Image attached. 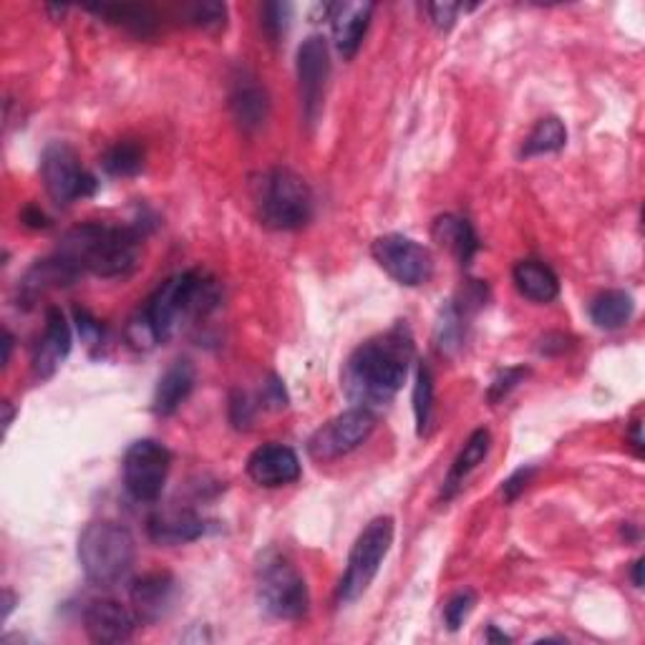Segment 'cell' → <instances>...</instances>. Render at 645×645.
Listing matches in <instances>:
<instances>
[{
    "label": "cell",
    "instance_id": "d6986e66",
    "mask_svg": "<svg viewBox=\"0 0 645 645\" xmlns=\"http://www.w3.org/2000/svg\"><path fill=\"white\" fill-rule=\"evenodd\" d=\"M146 532L156 545H187V542H195L205 534V520L192 510L170 506V510L152 514Z\"/></svg>",
    "mask_w": 645,
    "mask_h": 645
},
{
    "label": "cell",
    "instance_id": "b9f144b4",
    "mask_svg": "<svg viewBox=\"0 0 645 645\" xmlns=\"http://www.w3.org/2000/svg\"><path fill=\"white\" fill-rule=\"evenodd\" d=\"M13 605H16V595L11 593V590H6V593H3V617L11 615Z\"/></svg>",
    "mask_w": 645,
    "mask_h": 645
},
{
    "label": "cell",
    "instance_id": "9c48e42d",
    "mask_svg": "<svg viewBox=\"0 0 645 645\" xmlns=\"http://www.w3.org/2000/svg\"><path fill=\"white\" fill-rule=\"evenodd\" d=\"M170 449L154 439L134 441L124 454V487L136 502H156L170 477Z\"/></svg>",
    "mask_w": 645,
    "mask_h": 645
},
{
    "label": "cell",
    "instance_id": "60d3db41",
    "mask_svg": "<svg viewBox=\"0 0 645 645\" xmlns=\"http://www.w3.org/2000/svg\"><path fill=\"white\" fill-rule=\"evenodd\" d=\"M16 417V411L11 407V401H3V431L11 429V421Z\"/></svg>",
    "mask_w": 645,
    "mask_h": 645
},
{
    "label": "cell",
    "instance_id": "ba28073f",
    "mask_svg": "<svg viewBox=\"0 0 645 645\" xmlns=\"http://www.w3.org/2000/svg\"><path fill=\"white\" fill-rule=\"evenodd\" d=\"M41 177L51 199L63 207L76 199L91 197L99 187L96 177L89 170H84L79 154L63 142H53L45 146L41 156Z\"/></svg>",
    "mask_w": 645,
    "mask_h": 645
},
{
    "label": "cell",
    "instance_id": "8d00e7d4",
    "mask_svg": "<svg viewBox=\"0 0 645 645\" xmlns=\"http://www.w3.org/2000/svg\"><path fill=\"white\" fill-rule=\"evenodd\" d=\"M76 328H79L81 338H84L89 346H94V344H99V340H101V326H99V320L91 318L86 310H76Z\"/></svg>",
    "mask_w": 645,
    "mask_h": 645
},
{
    "label": "cell",
    "instance_id": "5b68a950",
    "mask_svg": "<svg viewBox=\"0 0 645 645\" xmlns=\"http://www.w3.org/2000/svg\"><path fill=\"white\" fill-rule=\"evenodd\" d=\"M260 219L273 229H300L313 217V192L308 182L290 170H270L253 184Z\"/></svg>",
    "mask_w": 645,
    "mask_h": 645
},
{
    "label": "cell",
    "instance_id": "7c38bea8",
    "mask_svg": "<svg viewBox=\"0 0 645 645\" xmlns=\"http://www.w3.org/2000/svg\"><path fill=\"white\" fill-rule=\"evenodd\" d=\"M330 76V51L322 35H308L298 49V84L303 114L308 124H316L322 112V99Z\"/></svg>",
    "mask_w": 645,
    "mask_h": 645
},
{
    "label": "cell",
    "instance_id": "74e56055",
    "mask_svg": "<svg viewBox=\"0 0 645 645\" xmlns=\"http://www.w3.org/2000/svg\"><path fill=\"white\" fill-rule=\"evenodd\" d=\"M263 399L267 401V407H273V409H285V407H288V396H285V389H283L280 379H275V376H270V381L265 383Z\"/></svg>",
    "mask_w": 645,
    "mask_h": 645
},
{
    "label": "cell",
    "instance_id": "d590c367",
    "mask_svg": "<svg viewBox=\"0 0 645 645\" xmlns=\"http://www.w3.org/2000/svg\"><path fill=\"white\" fill-rule=\"evenodd\" d=\"M229 411H233V423L237 429H247L253 421V407L247 401L245 393H233V403H229Z\"/></svg>",
    "mask_w": 645,
    "mask_h": 645
},
{
    "label": "cell",
    "instance_id": "8fae6325",
    "mask_svg": "<svg viewBox=\"0 0 645 645\" xmlns=\"http://www.w3.org/2000/svg\"><path fill=\"white\" fill-rule=\"evenodd\" d=\"M371 253L376 257V263H379L396 283L407 285V288H417V285L429 283L431 275H434V257H431L427 247L407 235L399 233L383 235L376 239Z\"/></svg>",
    "mask_w": 645,
    "mask_h": 645
},
{
    "label": "cell",
    "instance_id": "e0dca14e",
    "mask_svg": "<svg viewBox=\"0 0 645 645\" xmlns=\"http://www.w3.org/2000/svg\"><path fill=\"white\" fill-rule=\"evenodd\" d=\"M132 605L140 623H154L167 615L177 597V580L170 573H150L132 585Z\"/></svg>",
    "mask_w": 645,
    "mask_h": 645
},
{
    "label": "cell",
    "instance_id": "52a82bcc",
    "mask_svg": "<svg viewBox=\"0 0 645 645\" xmlns=\"http://www.w3.org/2000/svg\"><path fill=\"white\" fill-rule=\"evenodd\" d=\"M393 545V520L376 518L368 528L358 534L354 542L351 555H348V567L338 585L340 603H356L379 575L381 562L389 555Z\"/></svg>",
    "mask_w": 645,
    "mask_h": 645
},
{
    "label": "cell",
    "instance_id": "d6a6232c",
    "mask_svg": "<svg viewBox=\"0 0 645 645\" xmlns=\"http://www.w3.org/2000/svg\"><path fill=\"white\" fill-rule=\"evenodd\" d=\"M524 376H528V368H522V366L520 368H506L504 373H500L492 381L490 393H487V399H490L492 403L506 399V393H510L514 389V386H518L524 379Z\"/></svg>",
    "mask_w": 645,
    "mask_h": 645
},
{
    "label": "cell",
    "instance_id": "f6af8a7d",
    "mask_svg": "<svg viewBox=\"0 0 645 645\" xmlns=\"http://www.w3.org/2000/svg\"><path fill=\"white\" fill-rule=\"evenodd\" d=\"M633 447L641 451V447H643V439H641V423H635L633 427Z\"/></svg>",
    "mask_w": 645,
    "mask_h": 645
},
{
    "label": "cell",
    "instance_id": "4dcf8cb0",
    "mask_svg": "<svg viewBox=\"0 0 645 645\" xmlns=\"http://www.w3.org/2000/svg\"><path fill=\"white\" fill-rule=\"evenodd\" d=\"M477 595L472 590H459L457 595L449 597V603L444 605V623L449 631H459L469 617V613L474 611Z\"/></svg>",
    "mask_w": 645,
    "mask_h": 645
},
{
    "label": "cell",
    "instance_id": "f1b7e54d",
    "mask_svg": "<svg viewBox=\"0 0 645 645\" xmlns=\"http://www.w3.org/2000/svg\"><path fill=\"white\" fill-rule=\"evenodd\" d=\"M413 413H417V429L423 437L431 427V413H434V379H431L429 366L419 368L417 386H413Z\"/></svg>",
    "mask_w": 645,
    "mask_h": 645
},
{
    "label": "cell",
    "instance_id": "2e32d148",
    "mask_svg": "<svg viewBox=\"0 0 645 645\" xmlns=\"http://www.w3.org/2000/svg\"><path fill=\"white\" fill-rule=\"evenodd\" d=\"M71 326L59 308L45 310V328L33 351V373L39 379H51L59 366L71 354Z\"/></svg>",
    "mask_w": 645,
    "mask_h": 645
},
{
    "label": "cell",
    "instance_id": "5bb4252c",
    "mask_svg": "<svg viewBox=\"0 0 645 645\" xmlns=\"http://www.w3.org/2000/svg\"><path fill=\"white\" fill-rule=\"evenodd\" d=\"M247 474L260 487H285L298 482L300 459L285 444H263L247 459Z\"/></svg>",
    "mask_w": 645,
    "mask_h": 645
},
{
    "label": "cell",
    "instance_id": "603a6c76",
    "mask_svg": "<svg viewBox=\"0 0 645 645\" xmlns=\"http://www.w3.org/2000/svg\"><path fill=\"white\" fill-rule=\"evenodd\" d=\"M490 447H492V434L487 429H477L474 434L467 439V444L457 454L454 464H451L449 474L444 479V492L441 494H444L447 500L449 496H454L459 487L469 479V474H472L474 469L484 462L487 454H490Z\"/></svg>",
    "mask_w": 645,
    "mask_h": 645
},
{
    "label": "cell",
    "instance_id": "7a4b0ae2",
    "mask_svg": "<svg viewBox=\"0 0 645 645\" xmlns=\"http://www.w3.org/2000/svg\"><path fill=\"white\" fill-rule=\"evenodd\" d=\"M140 243L142 235L134 227L86 223L63 235L59 253L69 257L81 273L122 278L140 263Z\"/></svg>",
    "mask_w": 645,
    "mask_h": 645
},
{
    "label": "cell",
    "instance_id": "30bf717a",
    "mask_svg": "<svg viewBox=\"0 0 645 645\" xmlns=\"http://www.w3.org/2000/svg\"><path fill=\"white\" fill-rule=\"evenodd\" d=\"M376 429V413L371 409L356 407L348 409L316 431L308 441V454L316 462H334L346 454H351L361 444H366L368 437Z\"/></svg>",
    "mask_w": 645,
    "mask_h": 645
},
{
    "label": "cell",
    "instance_id": "f35d334b",
    "mask_svg": "<svg viewBox=\"0 0 645 645\" xmlns=\"http://www.w3.org/2000/svg\"><path fill=\"white\" fill-rule=\"evenodd\" d=\"M21 219L25 227H33V229H41V227H49V217L43 215V209L29 205L21 212Z\"/></svg>",
    "mask_w": 645,
    "mask_h": 645
},
{
    "label": "cell",
    "instance_id": "e575fe53",
    "mask_svg": "<svg viewBox=\"0 0 645 645\" xmlns=\"http://www.w3.org/2000/svg\"><path fill=\"white\" fill-rule=\"evenodd\" d=\"M532 474H534V469L528 467V469H518V472H514L510 479H506V482L502 484L504 500H506V502H514V500H518L520 492L524 490V487H528V482L532 479Z\"/></svg>",
    "mask_w": 645,
    "mask_h": 645
},
{
    "label": "cell",
    "instance_id": "44dd1931",
    "mask_svg": "<svg viewBox=\"0 0 645 645\" xmlns=\"http://www.w3.org/2000/svg\"><path fill=\"white\" fill-rule=\"evenodd\" d=\"M81 270L73 265L69 257H63L61 253L57 257H49V260L35 263L25 278L21 283V295L25 300H35L39 295L51 288H66V285L79 280Z\"/></svg>",
    "mask_w": 645,
    "mask_h": 645
},
{
    "label": "cell",
    "instance_id": "ee69618b",
    "mask_svg": "<svg viewBox=\"0 0 645 645\" xmlns=\"http://www.w3.org/2000/svg\"><path fill=\"white\" fill-rule=\"evenodd\" d=\"M487 641H500V643H510L512 638H510V635H504V633H496L494 628H490V631H487Z\"/></svg>",
    "mask_w": 645,
    "mask_h": 645
},
{
    "label": "cell",
    "instance_id": "cb8c5ba5",
    "mask_svg": "<svg viewBox=\"0 0 645 645\" xmlns=\"http://www.w3.org/2000/svg\"><path fill=\"white\" fill-rule=\"evenodd\" d=\"M431 233H434V239L439 245H444L447 250H451L459 257V263L462 265L472 260L477 247H479L474 227L469 225V219H464V217H457V215L439 217Z\"/></svg>",
    "mask_w": 645,
    "mask_h": 645
},
{
    "label": "cell",
    "instance_id": "836d02e7",
    "mask_svg": "<svg viewBox=\"0 0 645 645\" xmlns=\"http://www.w3.org/2000/svg\"><path fill=\"white\" fill-rule=\"evenodd\" d=\"M464 11V6H457V3H431L427 6V13L431 16V23L437 25L441 31H449L451 25H454L457 16Z\"/></svg>",
    "mask_w": 645,
    "mask_h": 645
},
{
    "label": "cell",
    "instance_id": "f546056e",
    "mask_svg": "<svg viewBox=\"0 0 645 645\" xmlns=\"http://www.w3.org/2000/svg\"><path fill=\"white\" fill-rule=\"evenodd\" d=\"M290 16H293V8L288 3H265L260 11V25L267 39H270L273 43H278L285 35V31H288Z\"/></svg>",
    "mask_w": 645,
    "mask_h": 645
},
{
    "label": "cell",
    "instance_id": "4fadbf2b",
    "mask_svg": "<svg viewBox=\"0 0 645 645\" xmlns=\"http://www.w3.org/2000/svg\"><path fill=\"white\" fill-rule=\"evenodd\" d=\"M140 617L114 597H96L84 611V628L94 643H126L132 638Z\"/></svg>",
    "mask_w": 645,
    "mask_h": 645
},
{
    "label": "cell",
    "instance_id": "8992f818",
    "mask_svg": "<svg viewBox=\"0 0 645 645\" xmlns=\"http://www.w3.org/2000/svg\"><path fill=\"white\" fill-rule=\"evenodd\" d=\"M257 601L278 621H300L308 613L310 595L293 562L278 552H267L257 565Z\"/></svg>",
    "mask_w": 645,
    "mask_h": 645
},
{
    "label": "cell",
    "instance_id": "4316f807",
    "mask_svg": "<svg viewBox=\"0 0 645 645\" xmlns=\"http://www.w3.org/2000/svg\"><path fill=\"white\" fill-rule=\"evenodd\" d=\"M91 11L106 18L109 23L124 25L126 31H132L136 35L154 33V16L142 6H94Z\"/></svg>",
    "mask_w": 645,
    "mask_h": 645
},
{
    "label": "cell",
    "instance_id": "9a60e30c",
    "mask_svg": "<svg viewBox=\"0 0 645 645\" xmlns=\"http://www.w3.org/2000/svg\"><path fill=\"white\" fill-rule=\"evenodd\" d=\"M229 112L245 134H255L257 129L265 126L267 114H270V96L260 79L253 76L250 71H243L235 79L233 91H229Z\"/></svg>",
    "mask_w": 645,
    "mask_h": 645
},
{
    "label": "cell",
    "instance_id": "ab89813d",
    "mask_svg": "<svg viewBox=\"0 0 645 645\" xmlns=\"http://www.w3.org/2000/svg\"><path fill=\"white\" fill-rule=\"evenodd\" d=\"M11 351H13V336L3 334V366H8V361H11Z\"/></svg>",
    "mask_w": 645,
    "mask_h": 645
},
{
    "label": "cell",
    "instance_id": "1f68e13d",
    "mask_svg": "<svg viewBox=\"0 0 645 645\" xmlns=\"http://www.w3.org/2000/svg\"><path fill=\"white\" fill-rule=\"evenodd\" d=\"M190 21L202 29H225L227 6L225 3H197L192 6Z\"/></svg>",
    "mask_w": 645,
    "mask_h": 645
},
{
    "label": "cell",
    "instance_id": "484cf974",
    "mask_svg": "<svg viewBox=\"0 0 645 645\" xmlns=\"http://www.w3.org/2000/svg\"><path fill=\"white\" fill-rule=\"evenodd\" d=\"M567 144V129L557 116L540 119L522 146V156H540L560 152Z\"/></svg>",
    "mask_w": 645,
    "mask_h": 645
},
{
    "label": "cell",
    "instance_id": "3957f363",
    "mask_svg": "<svg viewBox=\"0 0 645 645\" xmlns=\"http://www.w3.org/2000/svg\"><path fill=\"white\" fill-rule=\"evenodd\" d=\"M217 303V280L202 270H187L162 283L142 313L162 344V340H170L177 334L187 320L202 318L215 310Z\"/></svg>",
    "mask_w": 645,
    "mask_h": 645
},
{
    "label": "cell",
    "instance_id": "ac0fdd59",
    "mask_svg": "<svg viewBox=\"0 0 645 645\" xmlns=\"http://www.w3.org/2000/svg\"><path fill=\"white\" fill-rule=\"evenodd\" d=\"M373 6L371 3H336L328 6L330 25H334L336 49L344 59H354L361 49L364 35L371 23Z\"/></svg>",
    "mask_w": 645,
    "mask_h": 645
},
{
    "label": "cell",
    "instance_id": "6da1fadb",
    "mask_svg": "<svg viewBox=\"0 0 645 645\" xmlns=\"http://www.w3.org/2000/svg\"><path fill=\"white\" fill-rule=\"evenodd\" d=\"M411 354V338L403 330H391L358 346L344 373L348 399L371 411L386 407L407 381Z\"/></svg>",
    "mask_w": 645,
    "mask_h": 645
},
{
    "label": "cell",
    "instance_id": "d4e9b609",
    "mask_svg": "<svg viewBox=\"0 0 645 645\" xmlns=\"http://www.w3.org/2000/svg\"><path fill=\"white\" fill-rule=\"evenodd\" d=\"M635 310L633 295L625 290H605L590 303V320L603 330H615L631 320Z\"/></svg>",
    "mask_w": 645,
    "mask_h": 645
},
{
    "label": "cell",
    "instance_id": "7bdbcfd3",
    "mask_svg": "<svg viewBox=\"0 0 645 645\" xmlns=\"http://www.w3.org/2000/svg\"><path fill=\"white\" fill-rule=\"evenodd\" d=\"M641 570H643V560H635V562H633V585H635V587H641V585H643Z\"/></svg>",
    "mask_w": 645,
    "mask_h": 645
},
{
    "label": "cell",
    "instance_id": "7402d4cb",
    "mask_svg": "<svg viewBox=\"0 0 645 645\" xmlns=\"http://www.w3.org/2000/svg\"><path fill=\"white\" fill-rule=\"evenodd\" d=\"M514 285L532 303H550L560 295V280L552 267L540 260H520L512 270Z\"/></svg>",
    "mask_w": 645,
    "mask_h": 645
},
{
    "label": "cell",
    "instance_id": "277c9868",
    "mask_svg": "<svg viewBox=\"0 0 645 645\" xmlns=\"http://www.w3.org/2000/svg\"><path fill=\"white\" fill-rule=\"evenodd\" d=\"M136 560L134 534L119 522H91L79 538V562L91 583L116 585L132 573Z\"/></svg>",
    "mask_w": 645,
    "mask_h": 645
},
{
    "label": "cell",
    "instance_id": "83f0119b",
    "mask_svg": "<svg viewBox=\"0 0 645 645\" xmlns=\"http://www.w3.org/2000/svg\"><path fill=\"white\" fill-rule=\"evenodd\" d=\"M101 164L112 177H134L144 167V150L134 142H119L104 154Z\"/></svg>",
    "mask_w": 645,
    "mask_h": 645
},
{
    "label": "cell",
    "instance_id": "ffe728a7",
    "mask_svg": "<svg viewBox=\"0 0 645 645\" xmlns=\"http://www.w3.org/2000/svg\"><path fill=\"white\" fill-rule=\"evenodd\" d=\"M192 389H195V366L180 358V361H174L167 371H164L160 383H156L152 401L156 417H172V413L187 401Z\"/></svg>",
    "mask_w": 645,
    "mask_h": 645
}]
</instances>
